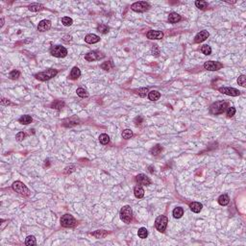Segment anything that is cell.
<instances>
[{
  "label": "cell",
  "mask_w": 246,
  "mask_h": 246,
  "mask_svg": "<svg viewBox=\"0 0 246 246\" xmlns=\"http://www.w3.org/2000/svg\"><path fill=\"white\" fill-rule=\"evenodd\" d=\"M1 104H2V105H10L11 102H10L8 99H4V98H3V99L1 100Z\"/></svg>",
  "instance_id": "48"
},
{
  "label": "cell",
  "mask_w": 246,
  "mask_h": 246,
  "mask_svg": "<svg viewBox=\"0 0 246 246\" xmlns=\"http://www.w3.org/2000/svg\"><path fill=\"white\" fill-rule=\"evenodd\" d=\"M137 235H139V237H141V239H146L147 236H148V231L146 228H144V227H142V228H141L139 230V232H137Z\"/></svg>",
  "instance_id": "34"
},
{
  "label": "cell",
  "mask_w": 246,
  "mask_h": 246,
  "mask_svg": "<svg viewBox=\"0 0 246 246\" xmlns=\"http://www.w3.org/2000/svg\"><path fill=\"white\" fill-rule=\"evenodd\" d=\"M120 218L124 223L129 224L131 223L133 219V211L130 206H124L120 211Z\"/></svg>",
  "instance_id": "3"
},
{
  "label": "cell",
  "mask_w": 246,
  "mask_h": 246,
  "mask_svg": "<svg viewBox=\"0 0 246 246\" xmlns=\"http://www.w3.org/2000/svg\"><path fill=\"white\" fill-rule=\"evenodd\" d=\"M181 19H182L181 15H178L177 13H171V14L169 15V17H168V21L170 23H173V24H174V23L179 22V21H181Z\"/></svg>",
  "instance_id": "18"
},
{
  "label": "cell",
  "mask_w": 246,
  "mask_h": 246,
  "mask_svg": "<svg viewBox=\"0 0 246 246\" xmlns=\"http://www.w3.org/2000/svg\"><path fill=\"white\" fill-rule=\"evenodd\" d=\"M76 92H77V95L79 97H81V98H86V97L89 96V93L88 91H86L85 89L83 88H79L77 89V91H76Z\"/></svg>",
  "instance_id": "33"
},
{
  "label": "cell",
  "mask_w": 246,
  "mask_h": 246,
  "mask_svg": "<svg viewBox=\"0 0 246 246\" xmlns=\"http://www.w3.org/2000/svg\"><path fill=\"white\" fill-rule=\"evenodd\" d=\"M77 223L76 219L73 217L71 215H65L62 216L61 218V225L65 228H71V227H74Z\"/></svg>",
  "instance_id": "5"
},
{
  "label": "cell",
  "mask_w": 246,
  "mask_h": 246,
  "mask_svg": "<svg viewBox=\"0 0 246 246\" xmlns=\"http://www.w3.org/2000/svg\"><path fill=\"white\" fill-rule=\"evenodd\" d=\"M81 76V71L80 69L77 67H74L72 69H71V72H70V78L72 80H76L78 79L79 77Z\"/></svg>",
  "instance_id": "20"
},
{
  "label": "cell",
  "mask_w": 246,
  "mask_h": 246,
  "mask_svg": "<svg viewBox=\"0 0 246 246\" xmlns=\"http://www.w3.org/2000/svg\"><path fill=\"white\" fill-rule=\"evenodd\" d=\"M67 121H68V124L67 126H73V125H76V124H78L79 122V119L76 116H72V117L70 118H67V119H65Z\"/></svg>",
  "instance_id": "38"
},
{
  "label": "cell",
  "mask_w": 246,
  "mask_h": 246,
  "mask_svg": "<svg viewBox=\"0 0 246 246\" xmlns=\"http://www.w3.org/2000/svg\"><path fill=\"white\" fill-rule=\"evenodd\" d=\"M105 57V55L100 51H91L89 52L85 55V59L88 62H93V61H97L100 59H103Z\"/></svg>",
  "instance_id": "9"
},
{
  "label": "cell",
  "mask_w": 246,
  "mask_h": 246,
  "mask_svg": "<svg viewBox=\"0 0 246 246\" xmlns=\"http://www.w3.org/2000/svg\"><path fill=\"white\" fill-rule=\"evenodd\" d=\"M134 122L136 123V125H141V124L143 122V118H142L141 116H137V117L135 118Z\"/></svg>",
  "instance_id": "46"
},
{
  "label": "cell",
  "mask_w": 246,
  "mask_h": 246,
  "mask_svg": "<svg viewBox=\"0 0 246 246\" xmlns=\"http://www.w3.org/2000/svg\"><path fill=\"white\" fill-rule=\"evenodd\" d=\"M235 113H236V109H235V107H229L228 110H227V116H228V117H232V116L235 115Z\"/></svg>",
  "instance_id": "44"
},
{
  "label": "cell",
  "mask_w": 246,
  "mask_h": 246,
  "mask_svg": "<svg viewBox=\"0 0 246 246\" xmlns=\"http://www.w3.org/2000/svg\"><path fill=\"white\" fill-rule=\"evenodd\" d=\"M147 38L150 39H162L163 38V33L161 31H154L151 30L147 33Z\"/></svg>",
  "instance_id": "15"
},
{
  "label": "cell",
  "mask_w": 246,
  "mask_h": 246,
  "mask_svg": "<svg viewBox=\"0 0 246 246\" xmlns=\"http://www.w3.org/2000/svg\"><path fill=\"white\" fill-rule=\"evenodd\" d=\"M223 67V65L219 62H215V61H208L204 63V68L210 71H216L219 70Z\"/></svg>",
  "instance_id": "10"
},
{
  "label": "cell",
  "mask_w": 246,
  "mask_h": 246,
  "mask_svg": "<svg viewBox=\"0 0 246 246\" xmlns=\"http://www.w3.org/2000/svg\"><path fill=\"white\" fill-rule=\"evenodd\" d=\"M50 28H51V21L47 20V19L41 20L38 25V30L39 32H46V31H48Z\"/></svg>",
  "instance_id": "13"
},
{
  "label": "cell",
  "mask_w": 246,
  "mask_h": 246,
  "mask_svg": "<svg viewBox=\"0 0 246 246\" xmlns=\"http://www.w3.org/2000/svg\"><path fill=\"white\" fill-rule=\"evenodd\" d=\"M133 137V132H132L130 129H126L122 132V137L125 139H129Z\"/></svg>",
  "instance_id": "37"
},
{
  "label": "cell",
  "mask_w": 246,
  "mask_h": 246,
  "mask_svg": "<svg viewBox=\"0 0 246 246\" xmlns=\"http://www.w3.org/2000/svg\"><path fill=\"white\" fill-rule=\"evenodd\" d=\"M25 244L27 245V246H33V245H36V244H37L36 237H34V236H28L27 237H26Z\"/></svg>",
  "instance_id": "31"
},
{
  "label": "cell",
  "mask_w": 246,
  "mask_h": 246,
  "mask_svg": "<svg viewBox=\"0 0 246 246\" xmlns=\"http://www.w3.org/2000/svg\"><path fill=\"white\" fill-rule=\"evenodd\" d=\"M3 24H4V19L2 18V19H1V27L3 26Z\"/></svg>",
  "instance_id": "49"
},
{
  "label": "cell",
  "mask_w": 246,
  "mask_h": 246,
  "mask_svg": "<svg viewBox=\"0 0 246 246\" xmlns=\"http://www.w3.org/2000/svg\"><path fill=\"white\" fill-rule=\"evenodd\" d=\"M209 36H210L209 32L206 31V30H203V31L199 32V33H198L197 35L195 36L194 41L196 42V43H199V42H202V41H206V39L209 38Z\"/></svg>",
  "instance_id": "14"
},
{
  "label": "cell",
  "mask_w": 246,
  "mask_h": 246,
  "mask_svg": "<svg viewBox=\"0 0 246 246\" xmlns=\"http://www.w3.org/2000/svg\"><path fill=\"white\" fill-rule=\"evenodd\" d=\"M25 137V134L23 133V132H19V133L17 134V136H15V139H17V141H22L23 139H24Z\"/></svg>",
  "instance_id": "45"
},
{
  "label": "cell",
  "mask_w": 246,
  "mask_h": 246,
  "mask_svg": "<svg viewBox=\"0 0 246 246\" xmlns=\"http://www.w3.org/2000/svg\"><path fill=\"white\" fill-rule=\"evenodd\" d=\"M91 235L96 239H104L105 237L108 236V232L104 231V230H97L94 233H91Z\"/></svg>",
  "instance_id": "22"
},
{
  "label": "cell",
  "mask_w": 246,
  "mask_h": 246,
  "mask_svg": "<svg viewBox=\"0 0 246 246\" xmlns=\"http://www.w3.org/2000/svg\"><path fill=\"white\" fill-rule=\"evenodd\" d=\"M62 23L65 26H70L73 23V20H72V18H70L68 17H65L62 18Z\"/></svg>",
  "instance_id": "39"
},
{
  "label": "cell",
  "mask_w": 246,
  "mask_h": 246,
  "mask_svg": "<svg viewBox=\"0 0 246 246\" xmlns=\"http://www.w3.org/2000/svg\"><path fill=\"white\" fill-rule=\"evenodd\" d=\"M13 189H14L15 192L19 193L20 195H23V196H29V195H30V190L28 189V187H26L24 184L21 183L20 181H17L13 184Z\"/></svg>",
  "instance_id": "4"
},
{
  "label": "cell",
  "mask_w": 246,
  "mask_h": 246,
  "mask_svg": "<svg viewBox=\"0 0 246 246\" xmlns=\"http://www.w3.org/2000/svg\"><path fill=\"white\" fill-rule=\"evenodd\" d=\"M219 91L226 95H230V96H237V95L240 94V91L239 89L234 88H220Z\"/></svg>",
  "instance_id": "11"
},
{
  "label": "cell",
  "mask_w": 246,
  "mask_h": 246,
  "mask_svg": "<svg viewBox=\"0 0 246 246\" xmlns=\"http://www.w3.org/2000/svg\"><path fill=\"white\" fill-rule=\"evenodd\" d=\"M134 194L137 198H142L144 196V189L141 186H137L134 189Z\"/></svg>",
  "instance_id": "19"
},
{
  "label": "cell",
  "mask_w": 246,
  "mask_h": 246,
  "mask_svg": "<svg viewBox=\"0 0 246 246\" xmlns=\"http://www.w3.org/2000/svg\"><path fill=\"white\" fill-rule=\"evenodd\" d=\"M167 223H168V219L166 216L165 215L158 216L155 221L156 229H157L159 232H162V233L165 232L166 229V226H167Z\"/></svg>",
  "instance_id": "6"
},
{
  "label": "cell",
  "mask_w": 246,
  "mask_h": 246,
  "mask_svg": "<svg viewBox=\"0 0 246 246\" xmlns=\"http://www.w3.org/2000/svg\"><path fill=\"white\" fill-rule=\"evenodd\" d=\"M161 97V93L158 91H151L148 93V98H149L151 101H157V100L160 99Z\"/></svg>",
  "instance_id": "21"
},
{
  "label": "cell",
  "mask_w": 246,
  "mask_h": 246,
  "mask_svg": "<svg viewBox=\"0 0 246 246\" xmlns=\"http://www.w3.org/2000/svg\"><path fill=\"white\" fill-rule=\"evenodd\" d=\"M99 41H100V38L98 36L94 35V34H89V35H87L86 38H85V41L89 44L96 43V42H98Z\"/></svg>",
  "instance_id": "16"
},
{
  "label": "cell",
  "mask_w": 246,
  "mask_h": 246,
  "mask_svg": "<svg viewBox=\"0 0 246 246\" xmlns=\"http://www.w3.org/2000/svg\"><path fill=\"white\" fill-rule=\"evenodd\" d=\"M109 30H110V28L105 24H99L97 26V31L100 32L101 34H107L108 32H109Z\"/></svg>",
  "instance_id": "35"
},
{
  "label": "cell",
  "mask_w": 246,
  "mask_h": 246,
  "mask_svg": "<svg viewBox=\"0 0 246 246\" xmlns=\"http://www.w3.org/2000/svg\"><path fill=\"white\" fill-rule=\"evenodd\" d=\"M195 6L200 10H206L208 8V2L203 1V0H198L195 2Z\"/></svg>",
  "instance_id": "28"
},
{
  "label": "cell",
  "mask_w": 246,
  "mask_h": 246,
  "mask_svg": "<svg viewBox=\"0 0 246 246\" xmlns=\"http://www.w3.org/2000/svg\"><path fill=\"white\" fill-rule=\"evenodd\" d=\"M50 53H51L52 56L56 58H63L67 55V50L62 45H55L50 50Z\"/></svg>",
  "instance_id": "7"
},
{
  "label": "cell",
  "mask_w": 246,
  "mask_h": 246,
  "mask_svg": "<svg viewBox=\"0 0 246 246\" xmlns=\"http://www.w3.org/2000/svg\"><path fill=\"white\" fill-rule=\"evenodd\" d=\"M63 106H65V102L63 101H61V100H57V101L53 102L51 104V108H53V109H56V110H61L63 108Z\"/></svg>",
  "instance_id": "29"
},
{
  "label": "cell",
  "mask_w": 246,
  "mask_h": 246,
  "mask_svg": "<svg viewBox=\"0 0 246 246\" xmlns=\"http://www.w3.org/2000/svg\"><path fill=\"white\" fill-rule=\"evenodd\" d=\"M99 141L102 144H108L110 142V137L107 134H101L99 136Z\"/></svg>",
  "instance_id": "30"
},
{
  "label": "cell",
  "mask_w": 246,
  "mask_h": 246,
  "mask_svg": "<svg viewBox=\"0 0 246 246\" xmlns=\"http://www.w3.org/2000/svg\"><path fill=\"white\" fill-rule=\"evenodd\" d=\"M163 146L161 144H157L156 145V146H154L153 148H151V150H150V153H151L152 155H154V156H157V155H159V154H161V153H162V151H163Z\"/></svg>",
  "instance_id": "25"
},
{
  "label": "cell",
  "mask_w": 246,
  "mask_h": 246,
  "mask_svg": "<svg viewBox=\"0 0 246 246\" xmlns=\"http://www.w3.org/2000/svg\"><path fill=\"white\" fill-rule=\"evenodd\" d=\"M150 8L149 3L144 1H139V2H136L131 6V9L135 11L137 13H144Z\"/></svg>",
  "instance_id": "8"
},
{
  "label": "cell",
  "mask_w": 246,
  "mask_h": 246,
  "mask_svg": "<svg viewBox=\"0 0 246 246\" xmlns=\"http://www.w3.org/2000/svg\"><path fill=\"white\" fill-rule=\"evenodd\" d=\"M28 9H29V11H31V12H39V11L43 9V5L34 3V4H31L30 6L28 7Z\"/></svg>",
  "instance_id": "26"
},
{
  "label": "cell",
  "mask_w": 246,
  "mask_h": 246,
  "mask_svg": "<svg viewBox=\"0 0 246 246\" xmlns=\"http://www.w3.org/2000/svg\"><path fill=\"white\" fill-rule=\"evenodd\" d=\"M101 67H102V69H104V70H111L112 69V68L113 67V61H108V62H105V63H103L102 65H101Z\"/></svg>",
  "instance_id": "32"
},
{
  "label": "cell",
  "mask_w": 246,
  "mask_h": 246,
  "mask_svg": "<svg viewBox=\"0 0 246 246\" xmlns=\"http://www.w3.org/2000/svg\"><path fill=\"white\" fill-rule=\"evenodd\" d=\"M136 93L139 94L141 97H145L148 93V89L147 88H142V89H136Z\"/></svg>",
  "instance_id": "36"
},
{
  "label": "cell",
  "mask_w": 246,
  "mask_h": 246,
  "mask_svg": "<svg viewBox=\"0 0 246 246\" xmlns=\"http://www.w3.org/2000/svg\"><path fill=\"white\" fill-rule=\"evenodd\" d=\"M230 202V198L227 194H222L218 198V203L221 206H227Z\"/></svg>",
  "instance_id": "23"
},
{
  "label": "cell",
  "mask_w": 246,
  "mask_h": 246,
  "mask_svg": "<svg viewBox=\"0 0 246 246\" xmlns=\"http://www.w3.org/2000/svg\"><path fill=\"white\" fill-rule=\"evenodd\" d=\"M237 84H239V86L243 87V88L246 87V77H245V75L239 76V79H237Z\"/></svg>",
  "instance_id": "42"
},
{
  "label": "cell",
  "mask_w": 246,
  "mask_h": 246,
  "mask_svg": "<svg viewBox=\"0 0 246 246\" xmlns=\"http://www.w3.org/2000/svg\"><path fill=\"white\" fill-rule=\"evenodd\" d=\"M189 208H190V210L193 211V213H200L201 210H202L203 205L199 202H192L191 204L189 205Z\"/></svg>",
  "instance_id": "17"
},
{
  "label": "cell",
  "mask_w": 246,
  "mask_h": 246,
  "mask_svg": "<svg viewBox=\"0 0 246 246\" xmlns=\"http://www.w3.org/2000/svg\"><path fill=\"white\" fill-rule=\"evenodd\" d=\"M151 52H152V55L153 56H159L160 55V48L158 47V45H156V44H154V45L152 46V49H151Z\"/></svg>",
  "instance_id": "43"
},
{
  "label": "cell",
  "mask_w": 246,
  "mask_h": 246,
  "mask_svg": "<svg viewBox=\"0 0 246 246\" xmlns=\"http://www.w3.org/2000/svg\"><path fill=\"white\" fill-rule=\"evenodd\" d=\"M58 71L54 68H49V69H46L44 71H41L39 73H37L35 75V77L39 81H47L50 80L51 78L55 77L57 75Z\"/></svg>",
  "instance_id": "2"
},
{
  "label": "cell",
  "mask_w": 246,
  "mask_h": 246,
  "mask_svg": "<svg viewBox=\"0 0 246 246\" xmlns=\"http://www.w3.org/2000/svg\"><path fill=\"white\" fill-rule=\"evenodd\" d=\"M201 52L205 55H211V46L207 45V44H206V45H203L202 47H201Z\"/></svg>",
  "instance_id": "41"
},
{
  "label": "cell",
  "mask_w": 246,
  "mask_h": 246,
  "mask_svg": "<svg viewBox=\"0 0 246 246\" xmlns=\"http://www.w3.org/2000/svg\"><path fill=\"white\" fill-rule=\"evenodd\" d=\"M173 216L174 218H181L184 215V209L181 207H177L173 210Z\"/></svg>",
  "instance_id": "24"
},
{
  "label": "cell",
  "mask_w": 246,
  "mask_h": 246,
  "mask_svg": "<svg viewBox=\"0 0 246 246\" xmlns=\"http://www.w3.org/2000/svg\"><path fill=\"white\" fill-rule=\"evenodd\" d=\"M228 108H229V103L227 101H217L211 106L210 112L213 115H221Z\"/></svg>",
  "instance_id": "1"
},
{
  "label": "cell",
  "mask_w": 246,
  "mask_h": 246,
  "mask_svg": "<svg viewBox=\"0 0 246 246\" xmlns=\"http://www.w3.org/2000/svg\"><path fill=\"white\" fill-rule=\"evenodd\" d=\"M20 76V72L18 70H12L9 74V77L11 79H13V80H15V79H17L18 77Z\"/></svg>",
  "instance_id": "40"
},
{
  "label": "cell",
  "mask_w": 246,
  "mask_h": 246,
  "mask_svg": "<svg viewBox=\"0 0 246 246\" xmlns=\"http://www.w3.org/2000/svg\"><path fill=\"white\" fill-rule=\"evenodd\" d=\"M74 168H75V166H74V165H70V166H68V167L65 168V174L71 173V172H72V171H74Z\"/></svg>",
  "instance_id": "47"
},
{
  "label": "cell",
  "mask_w": 246,
  "mask_h": 246,
  "mask_svg": "<svg viewBox=\"0 0 246 246\" xmlns=\"http://www.w3.org/2000/svg\"><path fill=\"white\" fill-rule=\"evenodd\" d=\"M137 182L141 186H149L151 184V180L149 179V177H147L145 174H139L136 177Z\"/></svg>",
  "instance_id": "12"
},
{
  "label": "cell",
  "mask_w": 246,
  "mask_h": 246,
  "mask_svg": "<svg viewBox=\"0 0 246 246\" xmlns=\"http://www.w3.org/2000/svg\"><path fill=\"white\" fill-rule=\"evenodd\" d=\"M32 120H33V119H32V117H31L30 115H25L21 116L18 121H19L21 124H23V125H27V124H29V123L32 122Z\"/></svg>",
  "instance_id": "27"
}]
</instances>
